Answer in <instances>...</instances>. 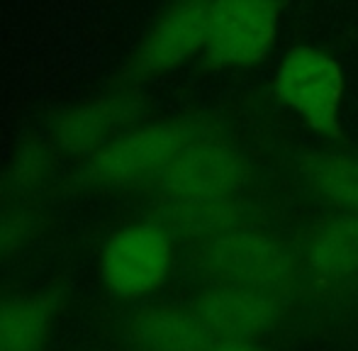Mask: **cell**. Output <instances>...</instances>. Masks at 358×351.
Returning <instances> with one entry per match:
<instances>
[{
    "instance_id": "obj_1",
    "label": "cell",
    "mask_w": 358,
    "mask_h": 351,
    "mask_svg": "<svg viewBox=\"0 0 358 351\" xmlns=\"http://www.w3.org/2000/svg\"><path fill=\"white\" fill-rule=\"evenodd\" d=\"M227 132L215 113H185L161 120H142L78 164L71 185L85 193L144 188L164 171L190 142L205 134Z\"/></svg>"
},
{
    "instance_id": "obj_2",
    "label": "cell",
    "mask_w": 358,
    "mask_h": 351,
    "mask_svg": "<svg viewBox=\"0 0 358 351\" xmlns=\"http://www.w3.org/2000/svg\"><path fill=\"white\" fill-rule=\"evenodd\" d=\"M188 264L205 283L244 285L280 298H287L305 273L295 249L256 224L190 244Z\"/></svg>"
},
{
    "instance_id": "obj_3",
    "label": "cell",
    "mask_w": 358,
    "mask_h": 351,
    "mask_svg": "<svg viewBox=\"0 0 358 351\" xmlns=\"http://www.w3.org/2000/svg\"><path fill=\"white\" fill-rule=\"evenodd\" d=\"M176 264V239L146 215L105 237L95 259L98 283L124 305L146 303L166 288Z\"/></svg>"
},
{
    "instance_id": "obj_4",
    "label": "cell",
    "mask_w": 358,
    "mask_h": 351,
    "mask_svg": "<svg viewBox=\"0 0 358 351\" xmlns=\"http://www.w3.org/2000/svg\"><path fill=\"white\" fill-rule=\"evenodd\" d=\"M344 88L346 81L339 62L307 44H297L285 54L273 78L278 103L327 142H344Z\"/></svg>"
},
{
    "instance_id": "obj_5",
    "label": "cell",
    "mask_w": 358,
    "mask_h": 351,
    "mask_svg": "<svg viewBox=\"0 0 358 351\" xmlns=\"http://www.w3.org/2000/svg\"><path fill=\"white\" fill-rule=\"evenodd\" d=\"M146 110L149 103L139 86L117 81L59 108L47 124V137L62 157L85 162L115 137L142 122Z\"/></svg>"
},
{
    "instance_id": "obj_6",
    "label": "cell",
    "mask_w": 358,
    "mask_h": 351,
    "mask_svg": "<svg viewBox=\"0 0 358 351\" xmlns=\"http://www.w3.org/2000/svg\"><path fill=\"white\" fill-rule=\"evenodd\" d=\"M283 0H213L200 64L208 71L251 69L271 57L280 34Z\"/></svg>"
},
{
    "instance_id": "obj_7",
    "label": "cell",
    "mask_w": 358,
    "mask_h": 351,
    "mask_svg": "<svg viewBox=\"0 0 358 351\" xmlns=\"http://www.w3.org/2000/svg\"><path fill=\"white\" fill-rule=\"evenodd\" d=\"M254 176L249 154L236 147L224 132L205 134L190 142L169 166L142 190L159 200L239 195Z\"/></svg>"
},
{
    "instance_id": "obj_8",
    "label": "cell",
    "mask_w": 358,
    "mask_h": 351,
    "mask_svg": "<svg viewBox=\"0 0 358 351\" xmlns=\"http://www.w3.org/2000/svg\"><path fill=\"white\" fill-rule=\"evenodd\" d=\"M213 0H171L127 57L120 81H154L200 57L208 42Z\"/></svg>"
},
{
    "instance_id": "obj_9",
    "label": "cell",
    "mask_w": 358,
    "mask_h": 351,
    "mask_svg": "<svg viewBox=\"0 0 358 351\" xmlns=\"http://www.w3.org/2000/svg\"><path fill=\"white\" fill-rule=\"evenodd\" d=\"M115 337L127 351H210L217 337L200 313L183 303H137L115 322Z\"/></svg>"
},
{
    "instance_id": "obj_10",
    "label": "cell",
    "mask_w": 358,
    "mask_h": 351,
    "mask_svg": "<svg viewBox=\"0 0 358 351\" xmlns=\"http://www.w3.org/2000/svg\"><path fill=\"white\" fill-rule=\"evenodd\" d=\"M66 280L0 293V351H49L71 305Z\"/></svg>"
},
{
    "instance_id": "obj_11",
    "label": "cell",
    "mask_w": 358,
    "mask_h": 351,
    "mask_svg": "<svg viewBox=\"0 0 358 351\" xmlns=\"http://www.w3.org/2000/svg\"><path fill=\"white\" fill-rule=\"evenodd\" d=\"M217 339H254L271 334L285 317V298L244 285L208 283L193 300Z\"/></svg>"
},
{
    "instance_id": "obj_12",
    "label": "cell",
    "mask_w": 358,
    "mask_h": 351,
    "mask_svg": "<svg viewBox=\"0 0 358 351\" xmlns=\"http://www.w3.org/2000/svg\"><path fill=\"white\" fill-rule=\"evenodd\" d=\"M176 242L198 244L231 229L249 227L256 222L254 205L241 195H210V198H169L156 200L149 210Z\"/></svg>"
},
{
    "instance_id": "obj_13",
    "label": "cell",
    "mask_w": 358,
    "mask_h": 351,
    "mask_svg": "<svg viewBox=\"0 0 358 351\" xmlns=\"http://www.w3.org/2000/svg\"><path fill=\"white\" fill-rule=\"evenodd\" d=\"M297 257L305 273L322 283L358 278V213H336L315 222L302 234Z\"/></svg>"
},
{
    "instance_id": "obj_14",
    "label": "cell",
    "mask_w": 358,
    "mask_h": 351,
    "mask_svg": "<svg viewBox=\"0 0 358 351\" xmlns=\"http://www.w3.org/2000/svg\"><path fill=\"white\" fill-rule=\"evenodd\" d=\"M302 183L336 213H358V157L336 149H310L295 159Z\"/></svg>"
},
{
    "instance_id": "obj_15",
    "label": "cell",
    "mask_w": 358,
    "mask_h": 351,
    "mask_svg": "<svg viewBox=\"0 0 358 351\" xmlns=\"http://www.w3.org/2000/svg\"><path fill=\"white\" fill-rule=\"evenodd\" d=\"M59 157L49 137H24L0 166V203L37 200L54 180Z\"/></svg>"
},
{
    "instance_id": "obj_16",
    "label": "cell",
    "mask_w": 358,
    "mask_h": 351,
    "mask_svg": "<svg viewBox=\"0 0 358 351\" xmlns=\"http://www.w3.org/2000/svg\"><path fill=\"white\" fill-rule=\"evenodd\" d=\"M52 224V213L39 200L0 203V266L27 254Z\"/></svg>"
},
{
    "instance_id": "obj_17",
    "label": "cell",
    "mask_w": 358,
    "mask_h": 351,
    "mask_svg": "<svg viewBox=\"0 0 358 351\" xmlns=\"http://www.w3.org/2000/svg\"><path fill=\"white\" fill-rule=\"evenodd\" d=\"M210 351H268L261 342L254 339H217Z\"/></svg>"
}]
</instances>
